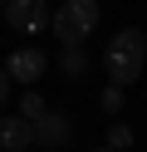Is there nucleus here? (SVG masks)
Instances as JSON below:
<instances>
[{"label":"nucleus","instance_id":"obj_1","mask_svg":"<svg viewBox=\"0 0 147 152\" xmlns=\"http://www.w3.org/2000/svg\"><path fill=\"white\" fill-rule=\"evenodd\" d=\"M103 64H108V79H113L118 88L137 83L142 69H147V34H142V30H118L113 39H108Z\"/></svg>","mask_w":147,"mask_h":152},{"label":"nucleus","instance_id":"obj_2","mask_svg":"<svg viewBox=\"0 0 147 152\" xmlns=\"http://www.w3.org/2000/svg\"><path fill=\"white\" fill-rule=\"evenodd\" d=\"M49 30L64 44H83L98 30V0H59V10L49 15Z\"/></svg>","mask_w":147,"mask_h":152},{"label":"nucleus","instance_id":"obj_3","mask_svg":"<svg viewBox=\"0 0 147 152\" xmlns=\"http://www.w3.org/2000/svg\"><path fill=\"white\" fill-rule=\"evenodd\" d=\"M49 5L44 0H5V20H10V30H20V34H39L49 25Z\"/></svg>","mask_w":147,"mask_h":152},{"label":"nucleus","instance_id":"obj_4","mask_svg":"<svg viewBox=\"0 0 147 152\" xmlns=\"http://www.w3.org/2000/svg\"><path fill=\"white\" fill-rule=\"evenodd\" d=\"M29 128H34V147H69V142H74V123H69V113H54L49 108L44 118H34L29 123Z\"/></svg>","mask_w":147,"mask_h":152},{"label":"nucleus","instance_id":"obj_5","mask_svg":"<svg viewBox=\"0 0 147 152\" xmlns=\"http://www.w3.org/2000/svg\"><path fill=\"white\" fill-rule=\"evenodd\" d=\"M44 69H49V59H44V49H34V44H25V49H15L5 59V74H10V83H25V88H34V79H44Z\"/></svg>","mask_w":147,"mask_h":152},{"label":"nucleus","instance_id":"obj_6","mask_svg":"<svg viewBox=\"0 0 147 152\" xmlns=\"http://www.w3.org/2000/svg\"><path fill=\"white\" fill-rule=\"evenodd\" d=\"M29 142H34V128H29V118H0V152H25Z\"/></svg>","mask_w":147,"mask_h":152},{"label":"nucleus","instance_id":"obj_7","mask_svg":"<svg viewBox=\"0 0 147 152\" xmlns=\"http://www.w3.org/2000/svg\"><path fill=\"white\" fill-rule=\"evenodd\" d=\"M59 64H64V74H69V79H83V74H88V54H83V44H64Z\"/></svg>","mask_w":147,"mask_h":152},{"label":"nucleus","instance_id":"obj_8","mask_svg":"<svg viewBox=\"0 0 147 152\" xmlns=\"http://www.w3.org/2000/svg\"><path fill=\"white\" fill-rule=\"evenodd\" d=\"M44 113H49V103H44V93H34V88H25V98H20V118H29V123H34V118H44Z\"/></svg>","mask_w":147,"mask_h":152},{"label":"nucleus","instance_id":"obj_9","mask_svg":"<svg viewBox=\"0 0 147 152\" xmlns=\"http://www.w3.org/2000/svg\"><path fill=\"white\" fill-rule=\"evenodd\" d=\"M108 147L127 152V147H132V128H127V123H113V128H108Z\"/></svg>","mask_w":147,"mask_h":152},{"label":"nucleus","instance_id":"obj_10","mask_svg":"<svg viewBox=\"0 0 147 152\" xmlns=\"http://www.w3.org/2000/svg\"><path fill=\"white\" fill-rule=\"evenodd\" d=\"M98 103H103V113H123V103H127V93L118 88V83H108V88H103V98H98Z\"/></svg>","mask_w":147,"mask_h":152},{"label":"nucleus","instance_id":"obj_11","mask_svg":"<svg viewBox=\"0 0 147 152\" xmlns=\"http://www.w3.org/2000/svg\"><path fill=\"white\" fill-rule=\"evenodd\" d=\"M10 98V74H5V64H0V103Z\"/></svg>","mask_w":147,"mask_h":152},{"label":"nucleus","instance_id":"obj_12","mask_svg":"<svg viewBox=\"0 0 147 152\" xmlns=\"http://www.w3.org/2000/svg\"><path fill=\"white\" fill-rule=\"evenodd\" d=\"M98 152H113V147H98Z\"/></svg>","mask_w":147,"mask_h":152},{"label":"nucleus","instance_id":"obj_13","mask_svg":"<svg viewBox=\"0 0 147 152\" xmlns=\"http://www.w3.org/2000/svg\"><path fill=\"white\" fill-rule=\"evenodd\" d=\"M0 10H5V0H0Z\"/></svg>","mask_w":147,"mask_h":152}]
</instances>
